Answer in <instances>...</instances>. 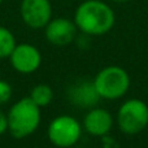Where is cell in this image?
<instances>
[{
    "instance_id": "16",
    "label": "cell",
    "mask_w": 148,
    "mask_h": 148,
    "mask_svg": "<svg viewBox=\"0 0 148 148\" xmlns=\"http://www.w3.org/2000/svg\"><path fill=\"white\" fill-rule=\"evenodd\" d=\"M1 3H3V0H0V5H1Z\"/></svg>"
},
{
    "instance_id": "10",
    "label": "cell",
    "mask_w": 148,
    "mask_h": 148,
    "mask_svg": "<svg viewBox=\"0 0 148 148\" xmlns=\"http://www.w3.org/2000/svg\"><path fill=\"white\" fill-rule=\"evenodd\" d=\"M84 130L94 136H104L112 130L113 117L103 108H91L83 120Z\"/></svg>"
},
{
    "instance_id": "14",
    "label": "cell",
    "mask_w": 148,
    "mask_h": 148,
    "mask_svg": "<svg viewBox=\"0 0 148 148\" xmlns=\"http://www.w3.org/2000/svg\"><path fill=\"white\" fill-rule=\"evenodd\" d=\"M5 131H8V118L0 108V135H3Z\"/></svg>"
},
{
    "instance_id": "12",
    "label": "cell",
    "mask_w": 148,
    "mask_h": 148,
    "mask_svg": "<svg viewBox=\"0 0 148 148\" xmlns=\"http://www.w3.org/2000/svg\"><path fill=\"white\" fill-rule=\"evenodd\" d=\"M16 39L9 29L0 26V59H7L10 56L16 47Z\"/></svg>"
},
{
    "instance_id": "1",
    "label": "cell",
    "mask_w": 148,
    "mask_h": 148,
    "mask_svg": "<svg viewBox=\"0 0 148 148\" xmlns=\"http://www.w3.org/2000/svg\"><path fill=\"white\" fill-rule=\"evenodd\" d=\"M114 12L108 4L100 0H83L77 8L74 22L86 35L107 34L114 25Z\"/></svg>"
},
{
    "instance_id": "3",
    "label": "cell",
    "mask_w": 148,
    "mask_h": 148,
    "mask_svg": "<svg viewBox=\"0 0 148 148\" xmlns=\"http://www.w3.org/2000/svg\"><path fill=\"white\" fill-rule=\"evenodd\" d=\"M95 87L101 99L114 100L120 99L127 92L130 87L129 73L121 66L103 68L94 79Z\"/></svg>"
},
{
    "instance_id": "7",
    "label": "cell",
    "mask_w": 148,
    "mask_h": 148,
    "mask_svg": "<svg viewBox=\"0 0 148 148\" xmlns=\"http://www.w3.org/2000/svg\"><path fill=\"white\" fill-rule=\"evenodd\" d=\"M13 69L22 74H31L39 69L42 64V55L35 46L30 43L16 44L9 56Z\"/></svg>"
},
{
    "instance_id": "8",
    "label": "cell",
    "mask_w": 148,
    "mask_h": 148,
    "mask_svg": "<svg viewBox=\"0 0 148 148\" xmlns=\"http://www.w3.org/2000/svg\"><path fill=\"white\" fill-rule=\"evenodd\" d=\"M46 38L51 44L57 47H64L70 44L77 35V25L68 18H53L47 23Z\"/></svg>"
},
{
    "instance_id": "15",
    "label": "cell",
    "mask_w": 148,
    "mask_h": 148,
    "mask_svg": "<svg viewBox=\"0 0 148 148\" xmlns=\"http://www.w3.org/2000/svg\"><path fill=\"white\" fill-rule=\"evenodd\" d=\"M113 1H116V3H123V1H127V0H113Z\"/></svg>"
},
{
    "instance_id": "6",
    "label": "cell",
    "mask_w": 148,
    "mask_h": 148,
    "mask_svg": "<svg viewBox=\"0 0 148 148\" xmlns=\"http://www.w3.org/2000/svg\"><path fill=\"white\" fill-rule=\"evenodd\" d=\"M21 17L31 29H43L52 20V5L49 0H22Z\"/></svg>"
},
{
    "instance_id": "9",
    "label": "cell",
    "mask_w": 148,
    "mask_h": 148,
    "mask_svg": "<svg viewBox=\"0 0 148 148\" xmlns=\"http://www.w3.org/2000/svg\"><path fill=\"white\" fill-rule=\"evenodd\" d=\"M68 97L72 104L79 108H94L101 99L94 81H78L68 90Z\"/></svg>"
},
{
    "instance_id": "13",
    "label": "cell",
    "mask_w": 148,
    "mask_h": 148,
    "mask_svg": "<svg viewBox=\"0 0 148 148\" xmlns=\"http://www.w3.org/2000/svg\"><path fill=\"white\" fill-rule=\"evenodd\" d=\"M12 86L7 81L0 79V105L9 101V99L12 97Z\"/></svg>"
},
{
    "instance_id": "11",
    "label": "cell",
    "mask_w": 148,
    "mask_h": 148,
    "mask_svg": "<svg viewBox=\"0 0 148 148\" xmlns=\"http://www.w3.org/2000/svg\"><path fill=\"white\" fill-rule=\"evenodd\" d=\"M29 97H30L39 108L47 107V105L52 101V99H53V91H52V88L48 84L39 83L33 87Z\"/></svg>"
},
{
    "instance_id": "4",
    "label": "cell",
    "mask_w": 148,
    "mask_h": 148,
    "mask_svg": "<svg viewBox=\"0 0 148 148\" xmlns=\"http://www.w3.org/2000/svg\"><path fill=\"white\" fill-rule=\"evenodd\" d=\"M117 123L122 133L135 135L148 126V105L140 99H129L120 107Z\"/></svg>"
},
{
    "instance_id": "2",
    "label": "cell",
    "mask_w": 148,
    "mask_h": 148,
    "mask_svg": "<svg viewBox=\"0 0 148 148\" xmlns=\"http://www.w3.org/2000/svg\"><path fill=\"white\" fill-rule=\"evenodd\" d=\"M40 108L30 99L23 97L12 105L7 114L8 131L16 139H22L35 133L40 123Z\"/></svg>"
},
{
    "instance_id": "5",
    "label": "cell",
    "mask_w": 148,
    "mask_h": 148,
    "mask_svg": "<svg viewBox=\"0 0 148 148\" xmlns=\"http://www.w3.org/2000/svg\"><path fill=\"white\" fill-rule=\"evenodd\" d=\"M47 134L49 142L53 146L59 148H69L79 140L82 126L73 116L61 114L49 122Z\"/></svg>"
}]
</instances>
